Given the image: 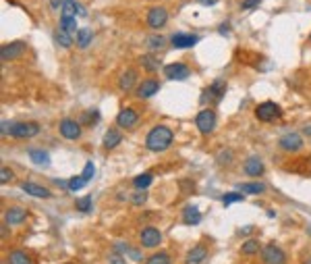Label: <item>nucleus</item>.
I'll return each instance as SVG.
<instances>
[{"mask_svg":"<svg viewBox=\"0 0 311 264\" xmlns=\"http://www.w3.org/2000/svg\"><path fill=\"white\" fill-rule=\"evenodd\" d=\"M172 131L166 127V125H156L149 134H147V138H145V146H147V150H151V152H164V150H168L170 148V144H172Z\"/></svg>","mask_w":311,"mask_h":264,"instance_id":"nucleus-1","label":"nucleus"},{"mask_svg":"<svg viewBox=\"0 0 311 264\" xmlns=\"http://www.w3.org/2000/svg\"><path fill=\"white\" fill-rule=\"evenodd\" d=\"M255 117L261 123H274V121H278L282 117V108L276 102H261L255 108Z\"/></svg>","mask_w":311,"mask_h":264,"instance_id":"nucleus-2","label":"nucleus"},{"mask_svg":"<svg viewBox=\"0 0 311 264\" xmlns=\"http://www.w3.org/2000/svg\"><path fill=\"white\" fill-rule=\"evenodd\" d=\"M37 134H40V125L35 121H19L11 129V138H17V140L35 138Z\"/></svg>","mask_w":311,"mask_h":264,"instance_id":"nucleus-3","label":"nucleus"},{"mask_svg":"<svg viewBox=\"0 0 311 264\" xmlns=\"http://www.w3.org/2000/svg\"><path fill=\"white\" fill-rule=\"evenodd\" d=\"M224 94H226V81L216 79L210 87H206V90L202 92V98H199V102H202V104H206V102H210V100L220 102L222 98H224Z\"/></svg>","mask_w":311,"mask_h":264,"instance_id":"nucleus-4","label":"nucleus"},{"mask_svg":"<svg viewBox=\"0 0 311 264\" xmlns=\"http://www.w3.org/2000/svg\"><path fill=\"white\" fill-rule=\"evenodd\" d=\"M195 125H197V129L202 131L204 136L212 134L214 127H216V113L212 111V108H204V111H199L197 117H195Z\"/></svg>","mask_w":311,"mask_h":264,"instance_id":"nucleus-5","label":"nucleus"},{"mask_svg":"<svg viewBox=\"0 0 311 264\" xmlns=\"http://www.w3.org/2000/svg\"><path fill=\"white\" fill-rule=\"evenodd\" d=\"M168 23V11L164 7H151L147 11V25L151 29H162Z\"/></svg>","mask_w":311,"mask_h":264,"instance_id":"nucleus-6","label":"nucleus"},{"mask_svg":"<svg viewBox=\"0 0 311 264\" xmlns=\"http://www.w3.org/2000/svg\"><path fill=\"white\" fill-rule=\"evenodd\" d=\"M278 146L284 152H299L303 148V138L299 134H295V131H288V134H284L278 140Z\"/></svg>","mask_w":311,"mask_h":264,"instance_id":"nucleus-7","label":"nucleus"},{"mask_svg":"<svg viewBox=\"0 0 311 264\" xmlns=\"http://www.w3.org/2000/svg\"><path fill=\"white\" fill-rule=\"evenodd\" d=\"M261 260L263 264H286V254L278 246L270 244L261 250Z\"/></svg>","mask_w":311,"mask_h":264,"instance_id":"nucleus-8","label":"nucleus"},{"mask_svg":"<svg viewBox=\"0 0 311 264\" xmlns=\"http://www.w3.org/2000/svg\"><path fill=\"white\" fill-rule=\"evenodd\" d=\"M58 131L64 140H79L81 138V123L73 119H62L58 125Z\"/></svg>","mask_w":311,"mask_h":264,"instance_id":"nucleus-9","label":"nucleus"},{"mask_svg":"<svg viewBox=\"0 0 311 264\" xmlns=\"http://www.w3.org/2000/svg\"><path fill=\"white\" fill-rule=\"evenodd\" d=\"M164 75L170 81H183V79H187L191 75V71H189L187 64H183V62H170V64H166V67H164Z\"/></svg>","mask_w":311,"mask_h":264,"instance_id":"nucleus-10","label":"nucleus"},{"mask_svg":"<svg viewBox=\"0 0 311 264\" xmlns=\"http://www.w3.org/2000/svg\"><path fill=\"white\" fill-rule=\"evenodd\" d=\"M25 42H11V44H5V46L3 48H0V58H3L5 62L7 60H15V58H19L21 54H23L25 52Z\"/></svg>","mask_w":311,"mask_h":264,"instance_id":"nucleus-11","label":"nucleus"},{"mask_svg":"<svg viewBox=\"0 0 311 264\" xmlns=\"http://www.w3.org/2000/svg\"><path fill=\"white\" fill-rule=\"evenodd\" d=\"M139 239L143 248H156L162 241V233L158 227H143L139 233Z\"/></svg>","mask_w":311,"mask_h":264,"instance_id":"nucleus-12","label":"nucleus"},{"mask_svg":"<svg viewBox=\"0 0 311 264\" xmlns=\"http://www.w3.org/2000/svg\"><path fill=\"white\" fill-rule=\"evenodd\" d=\"M158 90H160V81H158V79H153V77L143 79V81L139 83V87H137V98L147 100V98H151L153 94H158Z\"/></svg>","mask_w":311,"mask_h":264,"instance_id":"nucleus-13","label":"nucleus"},{"mask_svg":"<svg viewBox=\"0 0 311 264\" xmlns=\"http://www.w3.org/2000/svg\"><path fill=\"white\" fill-rule=\"evenodd\" d=\"M25 218H27V212H25V208H21V206H11L9 210H5V223L9 227L25 223Z\"/></svg>","mask_w":311,"mask_h":264,"instance_id":"nucleus-14","label":"nucleus"},{"mask_svg":"<svg viewBox=\"0 0 311 264\" xmlns=\"http://www.w3.org/2000/svg\"><path fill=\"white\" fill-rule=\"evenodd\" d=\"M21 189H23L25 193H29V195H33V197H42V200H48V197H52V191L48 187L37 185L33 181H23V183H21Z\"/></svg>","mask_w":311,"mask_h":264,"instance_id":"nucleus-15","label":"nucleus"},{"mask_svg":"<svg viewBox=\"0 0 311 264\" xmlns=\"http://www.w3.org/2000/svg\"><path fill=\"white\" fill-rule=\"evenodd\" d=\"M197 36H191V34H183V31H179V34H174L172 38H170V44L174 48H179V50H183V48H191V46H195L197 44Z\"/></svg>","mask_w":311,"mask_h":264,"instance_id":"nucleus-16","label":"nucleus"},{"mask_svg":"<svg viewBox=\"0 0 311 264\" xmlns=\"http://www.w3.org/2000/svg\"><path fill=\"white\" fill-rule=\"evenodd\" d=\"M137 121H139V115L133 111V108H123V111L116 115V125L123 127V129H131Z\"/></svg>","mask_w":311,"mask_h":264,"instance_id":"nucleus-17","label":"nucleus"},{"mask_svg":"<svg viewBox=\"0 0 311 264\" xmlns=\"http://www.w3.org/2000/svg\"><path fill=\"white\" fill-rule=\"evenodd\" d=\"M243 171H245V175H249V177H261L263 175V162L259 156H249L245 160V164H243Z\"/></svg>","mask_w":311,"mask_h":264,"instance_id":"nucleus-18","label":"nucleus"},{"mask_svg":"<svg viewBox=\"0 0 311 264\" xmlns=\"http://www.w3.org/2000/svg\"><path fill=\"white\" fill-rule=\"evenodd\" d=\"M206 258H208V248L202 246V244H197V246H193V248L187 252L185 264H202Z\"/></svg>","mask_w":311,"mask_h":264,"instance_id":"nucleus-19","label":"nucleus"},{"mask_svg":"<svg viewBox=\"0 0 311 264\" xmlns=\"http://www.w3.org/2000/svg\"><path fill=\"white\" fill-rule=\"evenodd\" d=\"M75 15L85 17V9L77 3V0H66V5H64L62 11H60V17H73V19H75Z\"/></svg>","mask_w":311,"mask_h":264,"instance_id":"nucleus-20","label":"nucleus"},{"mask_svg":"<svg viewBox=\"0 0 311 264\" xmlns=\"http://www.w3.org/2000/svg\"><path fill=\"white\" fill-rule=\"evenodd\" d=\"M135 81H137V71L127 69V71L121 75V79H119V87H121L123 92H129V90H133Z\"/></svg>","mask_w":311,"mask_h":264,"instance_id":"nucleus-21","label":"nucleus"},{"mask_svg":"<svg viewBox=\"0 0 311 264\" xmlns=\"http://www.w3.org/2000/svg\"><path fill=\"white\" fill-rule=\"evenodd\" d=\"M29 158H31V162L37 164V167H50V154L44 152V150L31 148V150H29Z\"/></svg>","mask_w":311,"mask_h":264,"instance_id":"nucleus-22","label":"nucleus"},{"mask_svg":"<svg viewBox=\"0 0 311 264\" xmlns=\"http://www.w3.org/2000/svg\"><path fill=\"white\" fill-rule=\"evenodd\" d=\"M121 142H123L121 131H116V129H108V131H106V136H104V148L112 150V148H116Z\"/></svg>","mask_w":311,"mask_h":264,"instance_id":"nucleus-23","label":"nucleus"},{"mask_svg":"<svg viewBox=\"0 0 311 264\" xmlns=\"http://www.w3.org/2000/svg\"><path fill=\"white\" fill-rule=\"evenodd\" d=\"M54 42L58 44V46H62V48H71V46H73V36L66 34V31L58 25L56 31H54Z\"/></svg>","mask_w":311,"mask_h":264,"instance_id":"nucleus-24","label":"nucleus"},{"mask_svg":"<svg viewBox=\"0 0 311 264\" xmlns=\"http://www.w3.org/2000/svg\"><path fill=\"white\" fill-rule=\"evenodd\" d=\"M183 221H185V225H199L202 223V214H199V210L195 206H187L183 210Z\"/></svg>","mask_w":311,"mask_h":264,"instance_id":"nucleus-25","label":"nucleus"},{"mask_svg":"<svg viewBox=\"0 0 311 264\" xmlns=\"http://www.w3.org/2000/svg\"><path fill=\"white\" fill-rule=\"evenodd\" d=\"M139 62H141V67H143L147 73H153V71L160 69V60H158V56H153V54H143V56L139 58Z\"/></svg>","mask_w":311,"mask_h":264,"instance_id":"nucleus-26","label":"nucleus"},{"mask_svg":"<svg viewBox=\"0 0 311 264\" xmlns=\"http://www.w3.org/2000/svg\"><path fill=\"white\" fill-rule=\"evenodd\" d=\"M153 181V175L151 173H143V175H137L135 179H133V187H135L137 191H145Z\"/></svg>","mask_w":311,"mask_h":264,"instance_id":"nucleus-27","label":"nucleus"},{"mask_svg":"<svg viewBox=\"0 0 311 264\" xmlns=\"http://www.w3.org/2000/svg\"><path fill=\"white\" fill-rule=\"evenodd\" d=\"M92 38H94V31L90 27L79 29L77 31V46L79 48H87V46H90V42H92Z\"/></svg>","mask_w":311,"mask_h":264,"instance_id":"nucleus-28","label":"nucleus"},{"mask_svg":"<svg viewBox=\"0 0 311 264\" xmlns=\"http://www.w3.org/2000/svg\"><path fill=\"white\" fill-rule=\"evenodd\" d=\"M60 27L66 31V34H71L73 38L77 36V21L73 19V17H60Z\"/></svg>","mask_w":311,"mask_h":264,"instance_id":"nucleus-29","label":"nucleus"},{"mask_svg":"<svg viewBox=\"0 0 311 264\" xmlns=\"http://www.w3.org/2000/svg\"><path fill=\"white\" fill-rule=\"evenodd\" d=\"M9 264H31L29 256L25 252H21V250H15L9 254Z\"/></svg>","mask_w":311,"mask_h":264,"instance_id":"nucleus-30","label":"nucleus"},{"mask_svg":"<svg viewBox=\"0 0 311 264\" xmlns=\"http://www.w3.org/2000/svg\"><path fill=\"white\" fill-rule=\"evenodd\" d=\"M239 191L241 193H263L265 191V185L263 183H241L239 185Z\"/></svg>","mask_w":311,"mask_h":264,"instance_id":"nucleus-31","label":"nucleus"},{"mask_svg":"<svg viewBox=\"0 0 311 264\" xmlns=\"http://www.w3.org/2000/svg\"><path fill=\"white\" fill-rule=\"evenodd\" d=\"M241 252L245 254V256H253V254H257V252H259V241H257V239H247L245 244L241 246Z\"/></svg>","mask_w":311,"mask_h":264,"instance_id":"nucleus-32","label":"nucleus"},{"mask_svg":"<svg viewBox=\"0 0 311 264\" xmlns=\"http://www.w3.org/2000/svg\"><path fill=\"white\" fill-rule=\"evenodd\" d=\"M243 200H245V195H243L241 191H228V193L222 195V204H224V206L235 204V202H243Z\"/></svg>","mask_w":311,"mask_h":264,"instance_id":"nucleus-33","label":"nucleus"},{"mask_svg":"<svg viewBox=\"0 0 311 264\" xmlns=\"http://www.w3.org/2000/svg\"><path fill=\"white\" fill-rule=\"evenodd\" d=\"M145 264H170V256L166 252H158V254H151Z\"/></svg>","mask_w":311,"mask_h":264,"instance_id":"nucleus-34","label":"nucleus"},{"mask_svg":"<svg viewBox=\"0 0 311 264\" xmlns=\"http://www.w3.org/2000/svg\"><path fill=\"white\" fill-rule=\"evenodd\" d=\"M90 181H85V177L83 175H79V177H73V179H69V183H66V187H69L71 191H79V189H83Z\"/></svg>","mask_w":311,"mask_h":264,"instance_id":"nucleus-35","label":"nucleus"},{"mask_svg":"<svg viewBox=\"0 0 311 264\" xmlns=\"http://www.w3.org/2000/svg\"><path fill=\"white\" fill-rule=\"evenodd\" d=\"M75 208H77L79 212H90V210H92V195L77 200V202H75Z\"/></svg>","mask_w":311,"mask_h":264,"instance_id":"nucleus-36","label":"nucleus"},{"mask_svg":"<svg viewBox=\"0 0 311 264\" xmlns=\"http://www.w3.org/2000/svg\"><path fill=\"white\" fill-rule=\"evenodd\" d=\"M164 46V38L162 36H151L147 38V48L149 50H160Z\"/></svg>","mask_w":311,"mask_h":264,"instance_id":"nucleus-37","label":"nucleus"},{"mask_svg":"<svg viewBox=\"0 0 311 264\" xmlns=\"http://www.w3.org/2000/svg\"><path fill=\"white\" fill-rule=\"evenodd\" d=\"M83 177H85V181H92V177L96 175V164L90 160V162H85V169H83Z\"/></svg>","mask_w":311,"mask_h":264,"instance_id":"nucleus-38","label":"nucleus"},{"mask_svg":"<svg viewBox=\"0 0 311 264\" xmlns=\"http://www.w3.org/2000/svg\"><path fill=\"white\" fill-rule=\"evenodd\" d=\"M100 121V113L98 111H92V113H85L83 115V123L85 125H96Z\"/></svg>","mask_w":311,"mask_h":264,"instance_id":"nucleus-39","label":"nucleus"},{"mask_svg":"<svg viewBox=\"0 0 311 264\" xmlns=\"http://www.w3.org/2000/svg\"><path fill=\"white\" fill-rule=\"evenodd\" d=\"M13 181V171L9 167L0 169V183H11Z\"/></svg>","mask_w":311,"mask_h":264,"instance_id":"nucleus-40","label":"nucleus"},{"mask_svg":"<svg viewBox=\"0 0 311 264\" xmlns=\"http://www.w3.org/2000/svg\"><path fill=\"white\" fill-rule=\"evenodd\" d=\"M145 200H147V193L145 191H137L135 195H133V204H135V206H141V204H145Z\"/></svg>","mask_w":311,"mask_h":264,"instance_id":"nucleus-41","label":"nucleus"},{"mask_svg":"<svg viewBox=\"0 0 311 264\" xmlns=\"http://www.w3.org/2000/svg\"><path fill=\"white\" fill-rule=\"evenodd\" d=\"M108 260L112 262V264H125V258H123V256H121L119 252H112V254L108 256Z\"/></svg>","mask_w":311,"mask_h":264,"instance_id":"nucleus-42","label":"nucleus"},{"mask_svg":"<svg viewBox=\"0 0 311 264\" xmlns=\"http://www.w3.org/2000/svg\"><path fill=\"white\" fill-rule=\"evenodd\" d=\"M230 160H232V152H226V154L220 152V154H218V162H220V164H222V162H230Z\"/></svg>","mask_w":311,"mask_h":264,"instance_id":"nucleus-43","label":"nucleus"},{"mask_svg":"<svg viewBox=\"0 0 311 264\" xmlns=\"http://www.w3.org/2000/svg\"><path fill=\"white\" fill-rule=\"evenodd\" d=\"M261 3V0H243V5H241V9H253V7H257Z\"/></svg>","mask_w":311,"mask_h":264,"instance_id":"nucleus-44","label":"nucleus"},{"mask_svg":"<svg viewBox=\"0 0 311 264\" xmlns=\"http://www.w3.org/2000/svg\"><path fill=\"white\" fill-rule=\"evenodd\" d=\"M66 5V0H50V7H52V11H62V7Z\"/></svg>","mask_w":311,"mask_h":264,"instance_id":"nucleus-45","label":"nucleus"},{"mask_svg":"<svg viewBox=\"0 0 311 264\" xmlns=\"http://www.w3.org/2000/svg\"><path fill=\"white\" fill-rule=\"evenodd\" d=\"M13 125H15V123H7V121H3V125H0V127H3V131H0V134H3V136H11Z\"/></svg>","mask_w":311,"mask_h":264,"instance_id":"nucleus-46","label":"nucleus"},{"mask_svg":"<svg viewBox=\"0 0 311 264\" xmlns=\"http://www.w3.org/2000/svg\"><path fill=\"white\" fill-rule=\"evenodd\" d=\"M197 3H199V5H208V7H214V5L218 3V0H197Z\"/></svg>","mask_w":311,"mask_h":264,"instance_id":"nucleus-47","label":"nucleus"},{"mask_svg":"<svg viewBox=\"0 0 311 264\" xmlns=\"http://www.w3.org/2000/svg\"><path fill=\"white\" fill-rule=\"evenodd\" d=\"M303 134H305V136H307V138H311V125H307V127H305V129H303Z\"/></svg>","mask_w":311,"mask_h":264,"instance_id":"nucleus-48","label":"nucleus"},{"mask_svg":"<svg viewBox=\"0 0 311 264\" xmlns=\"http://www.w3.org/2000/svg\"><path fill=\"white\" fill-rule=\"evenodd\" d=\"M220 34H222V36L228 34V25H220Z\"/></svg>","mask_w":311,"mask_h":264,"instance_id":"nucleus-49","label":"nucleus"},{"mask_svg":"<svg viewBox=\"0 0 311 264\" xmlns=\"http://www.w3.org/2000/svg\"><path fill=\"white\" fill-rule=\"evenodd\" d=\"M305 264H311V258H309V260H307V262H305Z\"/></svg>","mask_w":311,"mask_h":264,"instance_id":"nucleus-50","label":"nucleus"}]
</instances>
